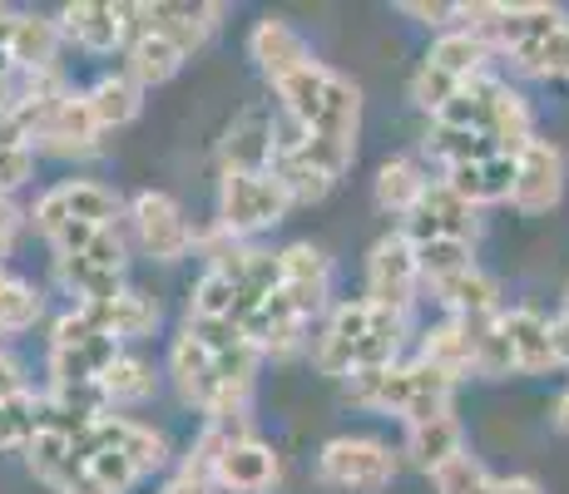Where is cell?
<instances>
[{"mask_svg": "<svg viewBox=\"0 0 569 494\" xmlns=\"http://www.w3.org/2000/svg\"><path fill=\"white\" fill-rule=\"evenodd\" d=\"M189 60L179 46H169L163 36H139L134 46H129V54H124V74L139 84V90H154V84H169L173 74H179V64Z\"/></svg>", "mask_w": 569, "mask_h": 494, "instance_id": "603a6c76", "label": "cell"}, {"mask_svg": "<svg viewBox=\"0 0 569 494\" xmlns=\"http://www.w3.org/2000/svg\"><path fill=\"white\" fill-rule=\"evenodd\" d=\"M268 173L282 183L288 203H322V198L332 193V179H327V173H317L302 153H272V169Z\"/></svg>", "mask_w": 569, "mask_h": 494, "instance_id": "83f0119b", "label": "cell"}, {"mask_svg": "<svg viewBox=\"0 0 569 494\" xmlns=\"http://www.w3.org/2000/svg\"><path fill=\"white\" fill-rule=\"evenodd\" d=\"M16 26H20V16L0 6V50H10V40H16Z\"/></svg>", "mask_w": 569, "mask_h": 494, "instance_id": "91938a15", "label": "cell"}, {"mask_svg": "<svg viewBox=\"0 0 569 494\" xmlns=\"http://www.w3.org/2000/svg\"><path fill=\"white\" fill-rule=\"evenodd\" d=\"M36 173V149H0V198H10V189Z\"/></svg>", "mask_w": 569, "mask_h": 494, "instance_id": "bcb514c9", "label": "cell"}, {"mask_svg": "<svg viewBox=\"0 0 569 494\" xmlns=\"http://www.w3.org/2000/svg\"><path fill=\"white\" fill-rule=\"evenodd\" d=\"M401 16L421 20V26H431L436 36H446V30L461 26V6H441V0H401Z\"/></svg>", "mask_w": 569, "mask_h": 494, "instance_id": "f6af8a7d", "label": "cell"}, {"mask_svg": "<svg viewBox=\"0 0 569 494\" xmlns=\"http://www.w3.org/2000/svg\"><path fill=\"white\" fill-rule=\"evenodd\" d=\"M10 282H16V278H6V272H0V336H6V296H10Z\"/></svg>", "mask_w": 569, "mask_h": 494, "instance_id": "6125c7cd", "label": "cell"}, {"mask_svg": "<svg viewBox=\"0 0 569 494\" xmlns=\"http://www.w3.org/2000/svg\"><path fill=\"white\" fill-rule=\"evenodd\" d=\"M357 129H362V90H357L347 74L332 70V80H327V99H322V114H317L312 134L357 149Z\"/></svg>", "mask_w": 569, "mask_h": 494, "instance_id": "ffe728a7", "label": "cell"}, {"mask_svg": "<svg viewBox=\"0 0 569 494\" xmlns=\"http://www.w3.org/2000/svg\"><path fill=\"white\" fill-rule=\"evenodd\" d=\"M60 30L74 46L109 54L129 40H139V6H109V0H74V6L60 10Z\"/></svg>", "mask_w": 569, "mask_h": 494, "instance_id": "8992f818", "label": "cell"}, {"mask_svg": "<svg viewBox=\"0 0 569 494\" xmlns=\"http://www.w3.org/2000/svg\"><path fill=\"white\" fill-rule=\"evenodd\" d=\"M431 292L451 316H500L506 312V306H500V282L490 278L486 268H466V272H456V278L431 282Z\"/></svg>", "mask_w": 569, "mask_h": 494, "instance_id": "9a60e30c", "label": "cell"}, {"mask_svg": "<svg viewBox=\"0 0 569 494\" xmlns=\"http://www.w3.org/2000/svg\"><path fill=\"white\" fill-rule=\"evenodd\" d=\"M550 346H555V366L569 371V316L565 312L550 322Z\"/></svg>", "mask_w": 569, "mask_h": 494, "instance_id": "11a10c76", "label": "cell"}, {"mask_svg": "<svg viewBox=\"0 0 569 494\" xmlns=\"http://www.w3.org/2000/svg\"><path fill=\"white\" fill-rule=\"evenodd\" d=\"M506 494H545V485L530 475H506Z\"/></svg>", "mask_w": 569, "mask_h": 494, "instance_id": "680465c9", "label": "cell"}, {"mask_svg": "<svg viewBox=\"0 0 569 494\" xmlns=\"http://www.w3.org/2000/svg\"><path fill=\"white\" fill-rule=\"evenodd\" d=\"M94 336H100V326L90 322V312H84L80 302L64 316H54V326H50V346H90Z\"/></svg>", "mask_w": 569, "mask_h": 494, "instance_id": "ee69618b", "label": "cell"}, {"mask_svg": "<svg viewBox=\"0 0 569 494\" xmlns=\"http://www.w3.org/2000/svg\"><path fill=\"white\" fill-rule=\"evenodd\" d=\"M213 485L233 490V494H262L268 485H278V455L262 441H238L218 465Z\"/></svg>", "mask_w": 569, "mask_h": 494, "instance_id": "ac0fdd59", "label": "cell"}, {"mask_svg": "<svg viewBox=\"0 0 569 494\" xmlns=\"http://www.w3.org/2000/svg\"><path fill=\"white\" fill-rule=\"evenodd\" d=\"M317 480L337 490H387L397 480V455L367 435H337L317 455Z\"/></svg>", "mask_w": 569, "mask_h": 494, "instance_id": "7a4b0ae2", "label": "cell"}, {"mask_svg": "<svg viewBox=\"0 0 569 494\" xmlns=\"http://www.w3.org/2000/svg\"><path fill=\"white\" fill-rule=\"evenodd\" d=\"M476 233H480V213L466 203V198H456L451 189H446V179L431 183L421 203L401 218V238H407L411 248L436 243V238H451V243H476Z\"/></svg>", "mask_w": 569, "mask_h": 494, "instance_id": "277c9868", "label": "cell"}, {"mask_svg": "<svg viewBox=\"0 0 569 494\" xmlns=\"http://www.w3.org/2000/svg\"><path fill=\"white\" fill-rule=\"evenodd\" d=\"M421 262H416V248L401 233L381 238L367 258V302L387 306V312H411L416 292H421Z\"/></svg>", "mask_w": 569, "mask_h": 494, "instance_id": "3957f363", "label": "cell"}, {"mask_svg": "<svg viewBox=\"0 0 569 494\" xmlns=\"http://www.w3.org/2000/svg\"><path fill=\"white\" fill-rule=\"evenodd\" d=\"M54 272L80 302H114L119 296V272L94 268L90 258H54Z\"/></svg>", "mask_w": 569, "mask_h": 494, "instance_id": "1f68e13d", "label": "cell"}, {"mask_svg": "<svg viewBox=\"0 0 569 494\" xmlns=\"http://www.w3.org/2000/svg\"><path fill=\"white\" fill-rule=\"evenodd\" d=\"M60 20H40V16H20L16 40H10V60L26 74H46L54 70V50H60Z\"/></svg>", "mask_w": 569, "mask_h": 494, "instance_id": "d4e9b609", "label": "cell"}, {"mask_svg": "<svg viewBox=\"0 0 569 494\" xmlns=\"http://www.w3.org/2000/svg\"><path fill=\"white\" fill-rule=\"evenodd\" d=\"M486 316H446L441 326H431L421 342V361H431V366L451 371L456 381L461 376H476V332Z\"/></svg>", "mask_w": 569, "mask_h": 494, "instance_id": "5bb4252c", "label": "cell"}, {"mask_svg": "<svg viewBox=\"0 0 569 494\" xmlns=\"http://www.w3.org/2000/svg\"><path fill=\"white\" fill-rule=\"evenodd\" d=\"M401 455L411 460L421 475H436V470H446L451 460L466 455V431L456 415H446V421H431V425H407V450Z\"/></svg>", "mask_w": 569, "mask_h": 494, "instance_id": "e0dca14e", "label": "cell"}, {"mask_svg": "<svg viewBox=\"0 0 569 494\" xmlns=\"http://www.w3.org/2000/svg\"><path fill=\"white\" fill-rule=\"evenodd\" d=\"M129 218H134V233H139V243H144V252L159 262H179L183 252L193 248V238H199L183 223V208L173 203L169 193H154V189L129 203Z\"/></svg>", "mask_w": 569, "mask_h": 494, "instance_id": "52a82bcc", "label": "cell"}, {"mask_svg": "<svg viewBox=\"0 0 569 494\" xmlns=\"http://www.w3.org/2000/svg\"><path fill=\"white\" fill-rule=\"evenodd\" d=\"M282 258V282H298V288H327V258L312 243H292L278 252Z\"/></svg>", "mask_w": 569, "mask_h": 494, "instance_id": "74e56055", "label": "cell"}, {"mask_svg": "<svg viewBox=\"0 0 569 494\" xmlns=\"http://www.w3.org/2000/svg\"><path fill=\"white\" fill-rule=\"evenodd\" d=\"M470 494H506V475H486Z\"/></svg>", "mask_w": 569, "mask_h": 494, "instance_id": "94428289", "label": "cell"}, {"mask_svg": "<svg viewBox=\"0 0 569 494\" xmlns=\"http://www.w3.org/2000/svg\"><path fill=\"white\" fill-rule=\"evenodd\" d=\"M550 431L555 435H569V386L550 401Z\"/></svg>", "mask_w": 569, "mask_h": 494, "instance_id": "6f0895ef", "label": "cell"}, {"mask_svg": "<svg viewBox=\"0 0 569 494\" xmlns=\"http://www.w3.org/2000/svg\"><path fill=\"white\" fill-rule=\"evenodd\" d=\"M30 218H36V228H40L46 238H54L64 223H74V218H70V203H64V193H60V189H50L46 198H40L36 213H30Z\"/></svg>", "mask_w": 569, "mask_h": 494, "instance_id": "c3c4849f", "label": "cell"}, {"mask_svg": "<svg viewBox=\"0 0 569 494\" xmlns=\"http://www.w3.org/2000/svg\"><path fill=\"white\" fill-rule=\"evenodd\" d=\"M565 316H569V296H565Z\"/></svg>", "mask_w": 569, "mask_h": 494, "instance_id": "be15d7a7", "label": "cell"}, {"mask_svg": "<svg viewBox=\"0 0 569 494\" xmlns=\"http://www.w3.org/2000/svg\"><path fill=\"white\" fill-rule=\"evenodd\" d=\"M70 460H74V450H70V441H64L60 431H36V441L26 445L30 475L46 480V485H54V480L64 475V465H70Z\"/></svg>", "mask_w": 569, "mask_h": 494, "instance_id": "8d00e7d4", "label": "cell"}, {"mask_svg": "<svg viewBox=\"0 0 569 494\" xmlns=\"http://www.w3.org/2000/svg\"><path fill=\"white\" fill-rule=\"evenodd\" d=\"M233 306H238V288L223 278V272L208 268L193 288L189 302V322H233Z\"/></svg>", "mask_w": 569, "mask_h": 494, "instance_id": "d6a6232c", "label": "cell"}, {"mask_svg": "<svg viewBox=\"0 0 569 494\" xmlns=\"http://www.w3.org/2000/svg\"><path fill=\"white\" fill-rule=\"evenodd\" d=\"M456 94H461V80H456V74H446L441 64H431V60L416 64V74H411V104L416 109H426V114L436 119Z\"/></svg>", "mask_w": 569, "mask_h": 494, "instance_id": "d590c367", "label": "cell"}, {"mask_svg": "<svg viewBox=\"0 0 569 494\" xmlns=\"http://www.w3.org/2000/svg\"><path fill=\"white\" fill-rule=\"evenodd\" d=\"M16 395H26V376H20V361L0 346V405L16 401Z\"/></svg>", "mask_w": 569, "mask_h": 494, "instance_id": "f5cc1de1", "label": "cell"}, {"mask_svg": "<svg viewBox=\"0 0 569 494\" xmlns=\"http://www.w3.org/2000/svg\"><path fill=\"white\" fill-rule=\"evenodd\" d=\"M500 332H506L510 346H516L520 376L560 371L555 366V346H550V316H540L535 306H510V312H500Z\"/></svg>", "mask_w": 569, "mask_h": 494, "instance_id": "4fadbf2b", "label": "cell"}, {"mask_svg": "<svg viewBox=\"0 0 569 494\" xmlns=\"http://www.w3.org/2000/svg\"><path fill=\"white\" fill-rule=\"evenodd\" d=\"M426 153L441 159L446 169H466V163H486L496 153H506L490 134H470V129H446V124H431L426 134Z\"/></svg>", "mask_w": 569, "mask_h": 494, "instance_id": "4316f807", "label": "cell"}, {"mask_svg": "<svg viewBox=\"0 0 569 494\" xmlns=\"http://www.w3.org/2000/svg\"><path fill=\"white\" fill-rule=\"evenodd\" d=\"M298 153L312 163L317 173H327L332 183L342 179V173L352 169V159H357V149H352V144H337V139H322V134H308V144H302Z\"/></svg>", "mask_w": 569, "mask_h": 494, "instance_id": "f35d334b", "label": "cell"}, {"mask_svg": "<svg viewBox=\"0 0 569 494\" xmlns=\"http://www.w3.org/2000/svg\"><path fill=\"white\" fill-rule=\"evenodd\" d=\"M84 356H90V366H94V376H104L109 366H114L124 351H119V336H109V332H100L90 346H84Z\"/></svg>", "mask_w": 569, "mask_h": 494, "instance_id": "816d5d0a", "label": "cell"}, {"mask_svg": "<svg viewBox=\"0 0 569 494\" xmlns=\"http://www.w3.org/2000/svg\"><path fill=\"white\" fill-rule=\"evenodd\" d=\"M50 490H54V494H109L100 480L90 475V465H84V460H70V465H64V475L54 480Z\"/></svg>", "mask_w": 569, "mask_h": 494, "instance_id": "681fc988", "label": "cell"}, {"mask_svg": "<svg viewBox=\"0 0 569 494\" xmlns=\"http://www.w3.org/2000/svg\"><path fill=\"white\" fill-rule=\"evenodd\" d=\"M84 258H90L94 268H104V272H124V238H119V228H100Z\"/></svg>", "mask_w": 569, "mask_h": 494, "instance_id": "7dc6e473", "label": "cell"}, {"mask_svg": "<svg viewBox=\"0 0 569 494\" xmlns=\"http://www.w3.org/2000/svg\"><path fill=\"white\" fill-rule=\"evenodd\" d=\"M20 218H26V213H20V208H16V203H10V198H0V258H6V252H10V248H16V233H20Z\"/></svg>", "mask_w": 569, "mask_h": 494, "instance_id": "db71d44e", "label": "cell"}, {"mask_svg": "<svg viewBox=\"0 0 569 494\" xmlns=\"http://www.w3.org/2000/svg\"><path fill=\"white\" fill-rule=\"evenodd\" d=\"M416 262H421V282L431 288V282L456 278V272L476 268V252H470V243H451V238H436V243H421V248H416Z\"/></svg>", "mask_w": 569, "mask_h": 494, "instance_id": "e575fe53", "label": "cell"}, {"mask_svg": "<svg viewBox=\"0 0 569 494\" xmlns=\"http://www.w3.org/2000/svg\"><path fill=\"white\" fill-rule=\"evenodd\" d=\"M100 119H94L90 99L84 94H70L60 109L46 119V129L36 134V149L46 153H60V159H84V153L100 149Z\"/></svg>", "mask_w": 569, "mask_h": 494, "instance_id": "9c48e42d", "label": "cell"}, {"mask_svg": "<svg viewBox=\"0 0 569 494\" xmlns=\"http://www.w3.org/2000/svg\"><path fill=\"white\" fill-rule=\"evenodd\" d=\"M40 312H46L40 292L26 288V282H10V296H6V336H10V332H26V326H36Z\"/></svg>", "mask_w": 569, "mask_h": 494, "instance_id": "7bdbcfd3", "label": "cell"}, {"mask_svg": "<svg viewBox=\"0 0 569 494\" xmlns=\"http://www.w3.org/2000/svg\"><path fill=\"white\" fill-rule=\"evenodd\" d=\"M431 64H441L446 74H456L461 84H470V80H480V74H490L486 64L496 60V50L486 46V40L476 36V30H446V36H436V46H431V54H426Z\"/></svg>", "mask_w": 569, "mask_h": 494, "instance_id": "44dd1931", "label": "cell"}, {"mask_svg": "<svg viewBox=\"0 0 569 494\" xmlns=\"http://www.w3.org/2000/svg\"><path fill=\"white\" fill-rule=\"evenodd\" d=\"M223 6H189V0H154V6H139V36H163L169 46H179L183 54H193L213 36Z\"/></svg>", "mask_w": 569, "mask_h": 494, "instance_id": "ba28073f", "label": "cell"}, {"mask_svg": "<svg viewBox=\"0 0 569 494\" xmlns=\"http://www.w3.org/2000/svg\"><path fill=\"white\" fill-rule=\"evenodd\" d=\"M94 109V119H100V129H124L139 119V109H144V90H139L129 74H104V80H94V90L84 94Z\"/></svg>", "mask_w": 569, "mask_h": 494, "instance_id": "484cf974", "label": "cell"}, {"mask_svg": "<svg viewBox=\"0 0 569 494\" xmlns=\"http://www.w3.org/2000/svg\"><path fill=\"white\" fill-rule=\"evenodd\" d=\"M84 312H90V322L100 326L109 336H149L159 326V302L144 292H119L114 302H80Z\"/></svg>", "mask_w": 569, "mask_h": 494, "instance_id": "d6986e66", "label": "cell"}, {"mask_svg": "<svg viewBox=\"0 0 569 494\" xmlns=\"http://www.w3.org/2000/svg\"><path fill=\"white\" fill-rule=\"evenodd\" d=\"M486 475H490V470L480 465V460L466 450L461 460H451V465H446V470H436V475H431V485H436V494H470V490H476Z\"/></svg>", "mask_w": 569, "mask_h": 494, "instance_id": "b9f144b4", "label": "cell"}, {"mask_svg": "<svg viewBox=\"0 0 569 494\" xmlns=\"http://www.w3.org/2000/svg\"><path fill=\"white\" fill-rule=\"evenodd\" d=\"M565 183H569L565 149L550 144V139H530V144L516 153V198H510V203L530 218L550 213V208H560Z\"/></svg>", "mask_w": 569, "mask_h": 494, "instance_id": "5b68a950", "label": "cell"}, {"mask_svg": "<svg viewBox=\"0 0 569 494\" xmlns=\"http://www.w3.org/2000/svg\"><path fill=\"white\" fill-rule=\"evenodd\" d=\"M510 64H516L520 74H530V80H569V26H560L545 40H535V46L516 50Z\"/></svg>", "mask_w": 569, "mask_h": 494, "instance_id": "f1b7e54d", "label": "cell"}, {"mask_svg": "<svg viewBox=\"0 0 569 494\" xmlns=\"http://www.w3.org/2000/svg\"><path fill=\"white\" fill-rule=\"evenodd\" d=\"M426 189H431V179L421 173V163L416 159H387L377 169V189H371V198H377L381 213L407 218L411 208L426 198Z\"/></svg>", "mask_w": 569, "mask_h": 494, "instance_id": "7402d4cb", "label": "cell"}, {"mask_svg": "<svg viewBox=\"0 0 569 494\" xmlns=\"http://www.w3.org/2000/svg\"><path fill=\"white\" fill-rule=\"evenodd\" d=\"M272 169V119L248 109L223 139V173H268Z\"/></svg>", "mask_w": 569, "mask_h": 494, "instance_id": "2e32d148", "label": "cell"}, {"mask_svg": "<svg viewBox=\"0 0 569 494\" xmlns=\"http://www.w3.org/2000/svg\"><path fill=\"white\" fill-rule=\"evenodd\" d=\"M169 376H173V391H179L183 405L208 411V401H213V391H218V366H213V351H208L189 326H183L169 346Z\"/></svg>", "mask_w": 569, "mask_h": 494, "instance_id": "8fae6325", "label": "cell"}, {"mask_svg": "<svg viewBox=\"0 0 569 494\" xmlns=\"http://www.w3.org/2000/svg\"><path fill=\"white\" fill-rule=\"evenodd\" d=\"M446 189L456 198H466L476 213L490 203H510V198H516V153H496V159H486V163L446 169Z\"/></svg>", "mask_w": 569, "mask_h": 494, "instance_id": "7c38bea8", "label": "cell"}, {"mask_svg": "<svg viewBox=\"0 0 569 494\" xmlns=\"http://www.w3.org/2000/svg\"><path fill=\"white\" fill-rule=\"evenodd\" d=\"M50 381L54 386H84V381H100L84 356V346H50Z\"/></svg>", "mask_w": 569, "mask_h": 494, "instance_id": "60d3db41", "label": "cell"}, {"mask_svg": "<svg viewBox=\"0 0 569 494\" xmlns=\"http://www.w3.org/2000/svg\"><path fill=\"white\" fill-rule=\"evenodd\" d=\"M40 401L46 395H16V401L0 405V450H26L30 441H36L40 431Z\"/></svg>", "mask_w": 569, "mask_h": 494, "instance_id": "836d02e7", "label": "cell"}, {"mask_svg": "<svg viewBox=\"0 0 569 494\" xmlns=\"http://www.w3.org/2000/svg\"><path fill=\"white\" fill-rule=\"evenodd\" d=\"M189 332L199 336V342H203L208 351H213V356H218V351H228V346L243 342V332H238L233 322H189Z\"/></svg>", "mask_w": 569, "mask_h": 494, "instance_id": "f907efd6", "label": "cell"}, {"mask_svg": "<svg viewBox=\"0 0 569 494\" xmlns=\"http://www.w3.org/2000/svg\"><path fill=\"white\" fill-rule=\"evenodd\" d=\"M64 203H70V218L74 223H90V228H114L119 218V198L104 189V183H90V179H70L60 183Z\"/></svg>", "mask_w": 569, "mask_h": 494, "instance_id": "4dcf8cb0", "label": "cell"}, {"mask_svg": "<svg viewBox=\"0 0 569 494\" xmlns=\"http://www.w3.org/2000/svg\"><path fill=\"white\" fill-rule=\"evenodd\" d=\"M90 475L100 480V485H104L109 494H124L129 485H139V480H144V475H139L134 460H124L119 450H100V455L90 460Z\"/></svg>", "mask_w": 569, "mask_h": 494, "instance_id": "ab89813d", "label": "cell"}, {"mask_svg": "<svg viewBox=\"0 0 569 494\" xmlns=\"http://www.w3.org/2000/svg\"><path fill=\"white\" fill-rule=\"evenodd\" d=\"M327 80H332V70L327 64H308V70L288 74V80H278L272 90H278V104L288 119H298L302 129L312 134L317 114H322V99H327Z\"/></svg>", "mask_w": 569, "mask_h": 494, "instance_id": "cb8c5ba5", "label": "cell"}, {"mask_svg": "<svg viewBox=\"0 0 569 494\" xmlns=\"http://www.w3.org/2000/svg\"><path fill=\"white\" fill-rule=\"evenodd\" d=\"M208 490H213V480H199V475H183V470H179V475H173V480H169V485H163L159 494H208Z\"/></svg>", "mask_w": 569, "mask_h": 494, "instance_id": "9f6ffc18", "label": "cell"}, {"mask_svg": "<svg viewBox=\"0 0 569 494\" xmlns=\"http://www.w3.org/2000/svg\"><path fill=\"white\" fill-rule=\"evenodd\" d=\"M288 208H292L288 193H282V183L272 173H223V183H218V228L228 238H238V243L248 233L282 223Z\"/></svg>", "mask_w": 569, "mask_h": 494, "instance_id": "6da1fadb", "label": "cell"}, {"mask_svg": "<svg viewBox=\"0 0 569 494\" xmlns=\"http://www.w3.org/2000/svg\"><path fill=\"white\" fill-rule=\"evenodd\" d=\"M248 54H253L258 70L268 74L272 84L288 80V74H298V70H308V64H317L308 40H302L288 20H258L253 36H248Z\"/></svg>", "mask_w": 569, "mask_h": 494, "instance_id": "30bf717a", "label": "cell"}, {"mask_svg": "<svg viewBox=\"0 0 569 494\" xmlns=\"http://www.w3.org/2000/svg\"><path fill=\"white\" fill-rule=\"evenodd\" d=\"M100 386L109 395V405H134V401H149L159 386V376H154V366L149 361H139V356H119L114 366L100 376Z\"/></svg>", "mask_w": 569, "mask_h": 494, "instance_id": "f546056e", "label": "cell"}]
</instances>
